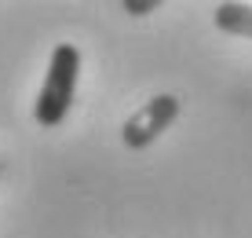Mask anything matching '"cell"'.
Wrapping results in <instances>:
<instances>
[{
    "instance_id": "6da1fadb",
    "label": "cell",
    "mask_w": 252,
    "mask_h": 238,
    "mask_svg": "<svg viewBox=\"0 0 252 238\" xmlns=\"http://www.w3.org/2000/svg\"><path fill=\"white\" fill-rule=\"evenodd\" d=\"M77 81H81V48L77 44H55L48 59L44 84H40L37 103H33V118L40 128H59L66 121L77 95Z\"/></svg>"
},
{
    "instance_id": "7a4b0ae2",
    "label": "cell",
    "mask_w": 252,
    "mask_h": 238,
    "mask_svg": "<svg viewBox=\"0 0 252 238\" xmlns=\"http://www.w3.org/2000/svg\"><path fill=\"white\" fill-rule=\"evenodd\" d=\"M179 107H183V103H179V95H172V92L150 95L135 114L125 118V125H121V143H125L128 151H146L154 139H161L164 132L176 125Z\"/></svg>"
},
{
    "instance_id": "3957f363",
    "label": "cell",
    "mask_w": 252,
    "mask_h": 238,
    "mask_svg": "<svg viewBox=\"0 0 252 238\" xmlns=\"http://www.w3.org/2000/svg\"><path fill=\"white\" fill-rule=\"evenodd\" d=\"M212 26L230 37H252V4H238V0H227V4L212 7Z\"/></svg>"
},
{
    "instance_id": "277c9868",
    "label": "cell",
    "mask_w": 252,
    "mask_h": 238,
    "mask_svg": "<svg viewBox=\"0 0 252 238\" xmlns=\"http://www.w3.org/2000/svg\"><path fill=\"white\" fill-rule=\"evenodd\" d=\"M121 7H125L128 15H150V11H158V7H161V0H125Z\"/></svg>"
}]
</instances>
